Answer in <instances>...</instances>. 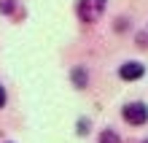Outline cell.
<instances>
[{"label": "cell", "instance_id": "cell-1", "mask_svg": "<svg viewBox=\"0 0 148 143\" xmlns=\"http://www.w3.org/2000/svg\"><path fill=\"white\" fill-rule=\"evenodd\" d=\"M105 6H108V0H78L75 3V14H78V19H81L84 24H94L102 16Z\"/></svg>", "mask_w": 148, "mask_h": 143}, {"label": "cell", "instance_id": "cell-2", "mask_svg": "<svg viewBox=\"0 0 148 143\" xmlns=\"http://www.w3.org/2000/svg\"><path fill=\"white\" fill-rule=\"evenodd\" d=\"M121 116H124L127 124L140 127V124L148 122V105H145V103H127L124 108H121Z\"/></svg>", "mask_w": 148, "mask_h": 143}, {"label": "cell", "instance_id": "cell-3", "mask_svg": "<svg viewBox=\"0 0 148 143\" xmlns=\"http://www.w3.org/2000/svg\"><path fill=\"white\" fill-rule=\"evenodd\" d=\"M145 73V68L140 65V62H124V65L119 68V76L124 78V81H137Z\"/></svg>", "mask_w": 148, "mask_h": 143}, {"label": "cell", "instance_id": "cell-4", "mask_svg": "<svg viewBox=\"0 0 148 143\" xmlns=\"http://www.w3.org/2000/svg\"><path fill=\"white\" fill-rule=\"evenodd\" d=\"M70 78H73L75 89H86V81H89V76H86V68H73Z\"/></svg>", "mask_w": 148, "mask_h": 143}, {"label": "cell", "instance_id": "cell-5", "mask_svg": "<svg viewBox=\"0 0 148 143\" xmlns=\"http://www.w3.org/2000/svg\"><path fill=\"white\" fill-rule=\"evenodd\" d=\"M100 140H102V143H121V138H119V135H116L113 130H102Z\"/></svg>", "mask_w": 148, "mask_h": 143}, {"label": "cell", "instance_id": "cell-6", "mask_svg": "<svg viewBox=\"0 0 148 143\" xmlns=\"http://www.w3.org/2000/svg\"><path fill=\"white\" fill-rule=\"evenodd\" d=\"M0 11L3 14H14L16 11V0H0Z\"/></svg>", "mask_w": 148, "mask_h": 143}, {"label": "cell", "instance_id": "cell-7", "mask_svg": "<svg viewBox=\"0 0 148 143\" xmlns=\"http://www.w3.org/2000/svg\"><path fill=\"white\" fill-rule=\"evenodd\" d=\"M86 130H89V122L81 119V122H78V132H81V135H86Z\"/></svg>", "mask_w": 148, "mask_h": 143}, {"label": "cell", "instance_id": "cell-8", "mask_svg": "<svg viewBox=\"0 0 148 143\" xmlns=\"http://www.w3.org/2000/svg\"><path fill=\"white\" fill-rule=\"evenodd\" d=\"M137 41L143 43V49H148V30H145V32H143V35H140V38H137Z\"/></svg>", "mask_w": 148, "mask_h": 143}, {"label": "cell", "instance_id": "cell-9", "mask_svg": "<svg viewBox=\"0 0 148 143\" xmlns=\"http://www.w3.org/2000/svg\"><path fill=\"white\" fill-rule=\"evenodd\" d=\"M3 105H5V89L0 86V108H3Z\"/></svg>", "mask_w": 148, "mask_h": 143}, {"label": "cell", "instance_id": "cell-10", "mask_svg": "<svg viewBox=\"0 0 148 143\" xmlns=\"http://www.w3.org/2000/svg\"><path fill=\"white\" fill-rule=\"evenodd\" d=\"M143 143H148V140H143Z\"/></svg>", "mask_w": 148, "mask_h": 143}]
</instances>
